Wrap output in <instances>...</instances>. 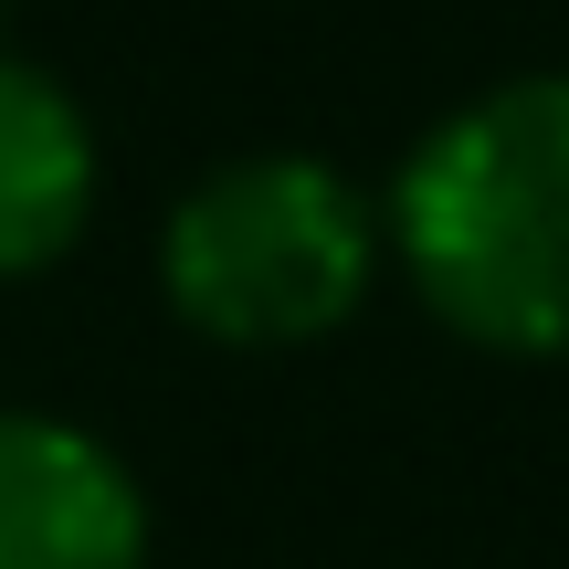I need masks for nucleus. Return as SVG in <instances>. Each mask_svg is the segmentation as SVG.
Masks as SVG:
<instances>
[{"label": "nucleus", "mask_w": 569, "mask_h": 569, "mask_svg": "<svg viewBox=\"0 0 569 569\" xmlns=\"http://www.w3.org/2000/svg\"><path fill=\"white\" fill-rule=\"evenodd\" d=\"M390 274L486 359H569V63L443 106L380 190Z\"/></svg>", "instance_id": "1"}, {"label": "nucleus", "mask_w": 569, "mask_h": 569, "mask_svg": "<svg viewBox=\"0 0 569 569\" xmlns=\"http://www.w3.org/2000/svg\"><path fill=\"white\" fill-rule=\"evenodd\" d=\"M380 274H390L380 201L306 148H253V159L201 169L159 222L169 317L201 348H243V359L338 338Z\"/></svg>", "instance_id": "2"}, {"label": "nucleus", "mask_w": 569, "mask_h": 569, "mask_svg": "<svg viewBox=\"0 0 569 569\" xmlns=\"http://www.w3.org/2000/svg\"><path fill=\"white\" fill-rule=\"evenodd\" d=\"M0 569H148V486L106 432L0 411Z\"/></svg>", "instance_id": "3"}, {"label": "nucleus", "mask_w": 569, "mask_h": 569, "mask_svg": "<svg viewBox=\"0 0 569 569\" xmlns=\"http://www.w3.org/2000/svg\"><path fill=\"white\" fill-rule=\"evenodd\" d=\"M96 190L106 159L74 84L42 74L32 53H0V284L53 274L96 232Z\"/></svg>", "instance_id": "4"}]
</instances>
